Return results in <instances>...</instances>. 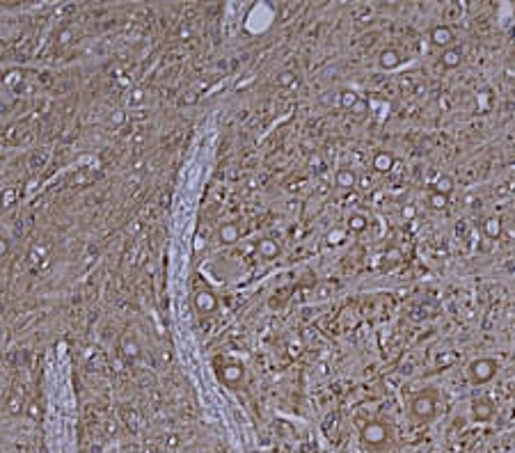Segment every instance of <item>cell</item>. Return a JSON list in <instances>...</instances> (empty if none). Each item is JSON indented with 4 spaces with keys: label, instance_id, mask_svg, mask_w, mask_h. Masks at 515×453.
<instances>
[{
    "label": "cell",
    "instance_id": "obj_1",
    "mask_svg": "<svg viewBox=\"0 0 515 453\" xmlns=\"http://www.w3.org/2000/svg\"><path fill=\"white\" fill-rule=\"evenodd\" d=\"M213 373L227 389H238L245 384V364L232 355H216L211 362Z\"/></svg>",
    "mask_w": 515,
    "mask_h": 453
},
{
    "label": "cell",
    "instance_id": "obj_2",
    "mask_svg": "<svg viewBox=\"0 0 515 453\" xmlns=\"http://www.w3.org/2000/svg\"><path fill=\"white\" fill-rule=\"evenodd\" d=\"M410 416L419 424H428V421L435 419V412H438V392L435 389H422L410 398Z\"/></svg>",
    "mask_w": 515,
    "mask_h": 453
},
{
    "label": "cell",
    "instance_id": "obj_3",
    "mask_svg": "<svg viewBox=\"0 0 515 453\" xmlns=\"http://www.w3.org/2000/svg\"><path fill=\"white\" fill-rule=\"evenodd\" d=\"M360 440L369 448H382L392 442V428L385 421H366L360 428Z\"/></svg>",
    "mask_w": 515,
    "mask_h": 453
},
{
    "label": "cell",
    "instance_id": "obj_4",
    "mask_svg": "<svg viewBox=\"0 0 515 453\" xmlns=\"http://www.w3.org/2000/svg\"><path fill=\"white\" fill-rule=\"evenodd\" d=\"M502 364L494 357H476L467 364V378L472 384H488L499 373Z\"/></svg>",
    "mask_w": 515,
    "mask_h": 453
},
{
    "label": "cell",
    "instance_id": "obj_5",
    "mask_svg": "<svg viewBox=\"0 0 515 453\" xmlns=\"http://www.w3.org/2000/svg\"><path fill=\"white\" fill-rule=\"evenodd\" d=\"M192 304H195V309L200 314H213L220 302H218V296L208 286H197L192 291Z\"/></svg>",
    "mask_w": 515,
    "mask_h": 453
},
{
    "label": "cell",
    "instance_id": "obj_6",
    "mask_svg": "<svg viewBox=\"0 0 515 453\" xmlns=\"http://www.w3.org/2000/svg\"><path fill=\"white\" fill-rule=\"evenodd\" d=\"M428 39L435 48H440V50L456 46V34H454V30H451V26H446V23H438V26L430 28Z\"/></svg>",
    "mask_w": 515,
    "mask_h": 453
},
{
    "label": "cell",
    "instance_id": "obj_7",
    "mask_svg": "<svg viewBox=\"0 0 515 453\" xmlns=\"http://www.w3.org/2000/svg\"><path fill=\"white\" fill-rule=\"evenodd\" d=\"M120 355L124 357L128 364H136V362L142 357V346H140V341H138L136 334L126 332V334L120 339Z\"/></svg>",
    "mask_w": 515,
    "mask_h": 453
},
{
    "label": "cell",
    "instance_id": "obj_8",
    "mask_svg": "<svg viewBox=\"0 0 515 453\" xmlns=\"http://www.w3.org/2000/svg\"><path fill=\"white\" fill-rule=\"evenodd\" d=\"M472 419L483 424V421H490L494 416V403L488 398V396H476L472 398Z\"/></svg>",
    "mask_w": 515,
    "mask_h": 453
},
{
    "label": "cell",
    "instance_id": "obj_9",
    "mask_svg": "<svg viewBox=\"0 0 515 453\" xmlns=\"http://www.w3.org/2000/svg\"><path fill=\"white\" fill-rule=\"evenodd\" d=\"M403 53L398 48H394V46H387V48H382L378 53V64H380V69H385V71H394V69H398V66L403 64Z\"/></svg>",
    "mask_w": 515,
    "mask_h": 453
},
{
    "label": "cell",
    "instance_id": "obj_10",
    "mask_svg": "<svg viewBox=\"0 0 515 453\" xmlns=\"http://www.w3.org/2000/svg\"><path fill=\"white\" fill-rule=\"evenodd\" d=\"M438 60L444 69H458L462 64V60H465V50H462V46H451V48L442 50Z\"/></svg>",
    "mask_w": 515,
    "mask_h": 453
},
{
    "label": "cell",
    "instance_id": "obj_11",
    "mask_svg": "<svg viewBox=\"0 0 515 453\" xmlns=\"http://www.w3.org/2000/svg\"><path fill=\"white\" fill-rule=\"evenodd\" d=\"M403 259H406L403 250L396 248V245H390V248L382 252V256H380V268L385 270V272H390V270L398 268V266L403 264Z\"/></svg>",
    "mask_w": 515,
    "mask_h": 453
},
{
    "label": "cell",
    "instance_id": "obj_12",
    "mask_svg": "<svg viewBox=\"0 0 515 453\" xmlns=\"http://www.w3.org/2000/svg\"><path fill=\"white\" fill-rule=\"evenodd\" d=\"M371 168L378 174H387L394 168V154L392 151H376L374 160H371Z\"/></svg>",
    "mask_w": 515,
    "mask_h": 453
},
{
    "label": "cell",
    "instance_id": "obj_13",
    "mask_svg": "<svg viewBox=\"0 0 515 453\" xmlns=\"http://www.w3.org/2000/svg\"><path fill=\"white\" fill-rule=\"evenodd\" d=\"M358 178H360L358 172H355L352 168H339L336 174H334V184L344 190H350V188L358 186Z\"/></svg>",
    "mask_w": 515,
    "mask_h": 453
},
{
    "label": "cell",
    "instance_id": "obj_14",
    "mask_svg": "<svg viewBox=\"0 0 515 453\" xmlns=\"http://www.w3.org/2000/svg\"><path fill=\"white\" fill-rule=\"evenodd\" d=\"M502 232H504V222H502V218L490 216V218L483 220V234H486V238H490V240H499V238H502Z\"/></svg>",
    "mask_w": 515,
    "mask_h": 453
},
{
    "label": "cell",
    "instance_id": "obj_15",
    "mask_svg": "<svg viewBox=\"0 0 515 453\" xmlns=\"http://www.w3.org/2000/svg\"><path fill=\"white\" fill-rule=\"evenodd\" d=\"M430 186H433V192H440V194H444V197H451L454 190H456V181L449 176V174H440Z\"/></svg>",
    "mask_w": 515,
    "mask_h": 453
},
{
    "label": "cell",
    "instance_id": "obj_16",
    "mask_svg": "<svg viewBox=\"0 0 515 453\" xmlns=\"http://www.w3.org/2000/svg\"><path fill=\"white\" fill-rule=\"evenodd\" d=\"M346 226H348V232H352V234H364L369 229V218L364 216V213H350L346 220Z\"/></svg>",
    "mask_w": 515,
    "mask_h": 453
},
{
    "label": "cell",
    "instance_id": "obj_17",
    "mask_svg": "<svg viewBox=\"0 0 515 453\" xmlns=\"http://www.w3.org/2000/svg\"><path fill=\"white\" fill-rule=\"evenodd\" d=\"M256 252H259L261 259H277V254H280V245H277V240H270V238H266V240H259V245H256Z\"/></svg>",
    "mask_w": 515,
    "mask_h": 453
},
{
    "label": "cell",
    "instance_id": "obj_18",
    "mask_svg": "<svg viewBox=\"0 0 515 453\" xmlns=\"http://www.w3.org/2000/svg\"><path fill=\"white\" fill-rule=\"evenodd\" d=\"M240 238V229L234 222H227V224H222L220 226V240H222L224 245H232V243H236Z\"/></svg>",
    "mask_w": 515,
    "mask_h": 453
},
{
    "label": "cell",
    "instance_id": "obj_19",
    "mask_svg": "<svg viewBox=\"0 0 515 453\" xmlns=\"http://www.w3.org/2000/svg\"><path fill=\"white\" fill-rule=\"evenodd\" d=\"M360 98H362V96H360L355 90H342V92H339V108H344V110H348V112H350V110L358 106Z\"/></svg>",
    "mask_w": 515,
    "mask_h": 453
},
{
    "label": "cell",
    "instance_id": "obj_20",
    "mask_svg": "<svg viewBox=\"0 0 515 453\" xmlns=\"http://www.w3.org/2000/svg\"><path fill=\"white\" fill-rule=\"evenodd\" d=\"M426 204H428V208H433V210H444L446 206H449V197H444V194L433 192V190H430L428 197H426Z\"/></svg>",
    "mask_w": 515,
    "mask_h": 453
},
{
    "label": "cell",
    "instance_id": "obj_21",
    "mask_svg": "<svg viewBox=\"0 0 515 453\" xmlns=\"http://www.w3.org/2000/svg\"><path fill=\"white\" fill-rule=\"evenodd\" d=\"M277 82L282 87H298V76L293 74V71H282V74L277 76Z\"/></svg>",
    "mask_w": 515,
    "mask_h": 453
},
{
    "label": "cell",
    "instance_id": "obj_22",
    "mask_svg": "<svg viewBox=\"0 0 515 453\" xmlns=\"http://www.w3.org/2000/svg\"><path fill=\"white\" fill-rule=\"evenodd\" d=\"M350 112L355 114V117H364V114H369V101H366V98H360L358 106H355Z\"/></svg>",
    "mask_w": 515,
    "mask_h": 453
},
{
    "label": "cell",
    "instance_id": "obj_23",
    "mask_svg": "<svg viewBox=\"0 0 515 453\" xmlns=\"http://www.w3.org/2000/svg\"><path fill=\"white\" fill-rule=\"evenodd\" d=\"M401 216H403V220H412V218L417 216V208H414V204H406L401 208Z\"/></svg>",
    "mask_w": 515,
    "mask_h": 453
},
{
    "label": "cell",
    "instance_id": "obj_24",
    "mask_svg": "<svg viewBox=\"0 0 515 453\" xmlns=\"http://www.w3.org/2000/svg\"><path fill=\"white\" fill-rule=\"evenodd\" d=\"M358 188H362V190H369V188H371V178L366 176V174L358 178Z\"/></svg>",
    "mask_w": 515,
    "mask_h": 453
}]
</instances>
